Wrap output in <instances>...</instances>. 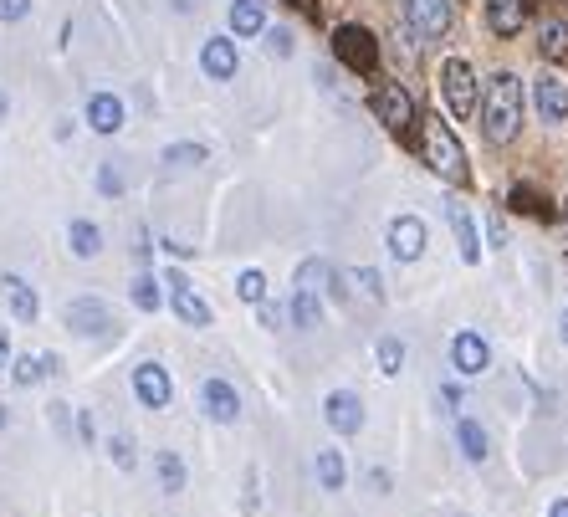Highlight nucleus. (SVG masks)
<instances>
[{
  "instance_id": "37",
  "label": "nucleus",
  "mask_w": 568,
  "mask_h": 517,
  "mask_svg": "<svg viewBox=\"0 0 568 517\" xmlns=\"http://www.w3.org/2000/svg\"><path fill=\"white\" fill-rule=\"evenodd\" d=\"M98 190H103V195H123V175H118L113 164H103V169H98Z\"/></svg>"
},
{
  "instance_id": "36",
  "label": "nucleus",
  "mask_w": 568,
  "mask_h": 517,
  "mask_svg": "<svg viewBox=\"0 0 568 517\" xmlns=\"http://www.w3.org/2000/svg\"><path fill=\"white\" fill-rule=\"evenodd\" d=\"M26 16H31V0H0V21L16 26V21H26Z\"/></svg>"
},
{
  "instance_id": "41",
  "label": "nucleus",
  "mask_w": 568,
  "mask_h": 517,
  "mask_svg": "<svg viewBox=\"0 0 568 517\" xmlns=\"http://www.w3.org/2000/svg\"><path fill=\"white\" fill-rule=\"evenodd\" d=\"M6 359H11V338H6V328H0V374H6Z\"/></svg>"
},
{
  "instance_id": "45",
  "label": "nucleus",
  "mask_w": 568,
  "mask_h": 517,
  "mask_svg": "<svg viewBox=\"0 0 568 517\" xmlns=\"http://www.w3.org/2000/svg\"><path fill=\"white\" fill-rule=\"evenodd\" d=\"M563 343H568V313H563Z\"/></svg>"
},
{
  "instance_id": "42",
  "label": "nucleus",
  "mask_w": 568,
  "mask_h": 517,
  "mask_svg": "<svg viewBox=\"0 0 568 517\" xmlns=\"http://www.w3.org/2000/svg\"><path fill=\"white\" fill-rule=\"evenodd\" d=\"M548 517H568V497H558V502L548 507Z\"/></svg>"
},
{
  "instance_id": "16",
  "label": "nucleus",
  "mask_w": 568,
  "mask_h": 517,
  "mask_svg": "<svg viewBox=\"0 0 568 517\" xmlns=\"http://www.w3.org/2000/svg\"><path fill=\"white\" fill-rule=\"evenodd\" d=\"M446 221H451V236H456V246H461V262L476 267V262H482V236H476L471 210L456 205V200H446Z\"/></svg>"
},
{
  "instance_id": "19",
  "label": "nucleus",
  "mask_w": 568,
  "mask_h": 517,
  "mask_svg": "<svg viewBox=\"0 0 568 517\" xmlns=\"http://www.w3.org/2000/svg\"><path fill=\"white\" fill-rule=\"evenodd\" d=\"M487 21L497 36H517L528 26V0H487Z\"/></svg>"
},
{
  "instance_id": "20",
  "label": "nucleus",
  "mask_w": 568,
  "mask_h": 517,
  "mask_svg": "<svg viewBox=\"0 0 568 517\" xmlns=\"http://www.w3.org/2000/svg\"><path fill=\"white\" fill-rule=\"evenodd\" d=\"M57 354H21L16 364H6L11 369V379L21 384V390H31V384H41V379H47V374H57Z\"/></svg>"
},
{
  "instance_id": "14",
  "label": "nucleus",
  "mask_w": 568,
  "mask_h": 517,
  "mask_svg": "<svg viewBox=\"0 0 568 517\" xmlns=\"http://www.w3.org/2000/svg\"><path fill=\"white\" fill-rule=\"evenodd\" d=\"M236 67H241V57H236V41H231V36H210L205 47H200V72H205V77L231 82Z\"/></svg>"
},
{
  "instance_id": "46",
  "label": "nucleus",
  "mask_w": 568,
  "mask_h": 517,
  "mask_svg": "<svg viewBox=\"0 0 568 517\" xmlns=\"http://www.w3.org/2000/svg\"><path fill=\"white\" fill-rule=\"evenodd\" d=\"M0 425H6V405H0Z\"/></svg>"
},
{
  "instance_id": "7",
  "label": "nucleus",
  "mask_w": 568,
  "mask_h": 517,
  "mask_svg": "<svg viewBox=\"0 0 568 517\" xmlns=\"http://www.w3.org/2000/svg\"><path fill=\"white\" fill-rule=\"evenodd\" d=\"M164 287H169V303H174V313H180L190 328H210L215 323V313H210V303L195 292V282L185 277V272H169L164 277Z\"/></svg>"
},
{
  "instance_id": "13",
  "label": "nucleus",
  "mask_w": 568,
  "mask_h": 517,
  "mask_svg": "<svg viewBox=\"0 0 568 517\" xmlns=\"http://www.w3.org/2000/svg\"><path fill=\"white\" fill-rule=\"evenodd\" d=\"M451 364H456L466 379L487 374V364H492V354H487V338H482V333H471V328H461V333L451 338Z\"/></svg>"
},
{
  "instance_id": "40",
  "label": "nucleus",
  "mask_w": 568,
  "mask_h": 517,
  "mask_svg": "<svg viewBox=\"0 0 568 517\" xmlns=\"http://www.w3.org/2000/svg\"><path fill=\"white\" fill-rule=\"evenodd\" d=\"M369 487H374V492H389V471L374 466V471H369Z\"/></svg>"
},
{
  "instance_id": "28",
  "label": "nucleus",
  "mask_w": 568,
  "mask_h": 517,
  "mask_svg": "<svg viewBox=\"0 0 568 517\" xmlns=\"http://www.w3.org/2000/svg\"><path fill=\"white\" fill-rule=\"evenodd\" d=\"M318 482H323V492H343V482H348L343 451H318Z\"/></svg>"
},
{
  "instance_id": "39",
  "label": "nucleus",
  "mask_w": 568,
  "mask_h": 517,
  "mask_svg": "<svg viewBox=\"0 0 568 517\" xmlns=\"http://www.w3.org/2000/svg\"><path fill=\"white\" fill-rule=\"evenodd\" d=\"M487 236H492V246H507V231H502V215H492V226H487Z\"/></svg>"
},
{
  "instance_id": "5",
  "label": "nucleus",
  "mask_w": 568,
  "mask_h": 517,
  "mask_svg": "<svg viewBox=\"0 0 568 517\" xmlns=\"http://www.w3.org/2000/svg\"><path fill=\"white\" fill-rule=\"evenodd\" d=\"M369 108H374V118L389 128L395 139H410V123H415V98L400 88V82H379L374 88V98H369Z\"/></svg>"
},
{
  "instance_id": "1",
  "label": "nucleus",
  "mask_w": 568,
  "mask_h": 517,
  "mask_svg": "<svg viewBox=\"0 0 568 517\" xmlns=\"http://www.w3.org/2000/svg\"><path fill=\"white\" fill-rule=\"evenodd\" d=\"M476 113H482V134L492 144H512L517 128H522V77L517 72H497L487 88H482Z\"/></svg>"
},
{
  "instance_id": "43",
  "label": "nucleus",
  "mask_w": 568,
  "mask_h": 517,
  "mask_svg": "<svg viewBox=\"0 0 568 517\" xmlns=\"http://www.w3.org/2000/svg\"><path fill=\"white\" fill-rule=\"evenodd\" d=\"M287 6H302L308 16H318V0H287Z\"/></svg>"
},
{
  "instance_id": "34",
  "label": "nucleus",
  "mask_w": 568,
  "mask_h": 517,
  "mask_svg": "<svg viewBox=\"0 0 568 517\" xmlns=\"http://www.w3.org/2000/svg\"><path fill=\"white\" fill-rule=\"evenodd\" d=\"M343 277H348V282H359L369 297H384V282H379V272H364V267H359V272H343Z\"/></svg>"
},
{
  "instance_id": "30",
  "label": "nucleus",
  "mask_w": 568,
  "mask_h": 517,
  "mask_svg": "<svg viewBox=\"0 0 568 517\" xmlns=\"http://www.w3.org/2000/svg\"><path fill=\"white\" fill-rule=\"evenodd\" d=\"M159 159H164L169 169H195V164H205L210 154H205V144H169Z\"/></svg>"
},
{
  "instance_id": "29",
  "label": "nucleus",
  "mask_w": 568,
  "mask_h": 517,
  "mask_svg": "<svg viewBox=\"0 0 568 517\" xmlns=\"http://www.w3.org/2000/svg\"><path fill=\"white\" fill-rule=\"evenodd\" d=\"M128 297H134V308H139V313H159V303H164V292H159V277L139 272V277H134V292H128Z\"/></svg>"
},
{
  "instance_id": "38",
  "label": "nucleus",
  "mask_w": 568,
  "mask_h": 517,
  "mask_svg": "<svg viewBox=\"0 0 568 517\" xmlns=\"http://www.w3.org/2000/svg\"><path fill=\"white\" fill-rule=\"evenodd\" d=\"M267 47H272L277 57H292V36H287V31H267Z\"/></svg>"
},
{
  "instance_id": "32",
  "label": "nucleus",
  "mask_w": 568,
  "mask_h": 517,
  "mask_svg": "<svg viewBox=\"0 0 568 517\" xmlns=\"http://www.w3.org/2000/svg\"><path fill=\"white\" fill-rule=\"evenodd\" d=\"M236 297H241V303H267V277H261L256 267H246L236 277Z\"/></svg>"
},
{
  "instance_id": "12",
  "label": "nucleus",
  "mask_w": 568,
  "mask_h": 517,
  "mask_svg": "<svg viewBox=\"0 0 568 517\" xmlns=\"http://www.w3.org/2000/svg\"><path fill=\"white\" fill-rule=\"evenodd\" d=\"M67 328L82 333V338H98V333L113 328V313H108V303H98V297H72L67 303Z\"/></svg>"
},
{
  "instance_id": "18",
  "label": "nucleus",
  "mask_w": 568,
  "mask_h": 517,
  "mask_svg": "<svg viewBox=\"0 0 568 517\" xmlns=\"http://www.w3.org/2000/svg\"><path fill=\"white\" fill-rule=\"evenodd\" d=\"M87 128H93V134H118L123 128V103L113 93H93L87 98Z\"/></svg>"
},
{
  "instance_id": "4",
  "label": "nucleus",
  "mask_w": 568,
  "mask_h": 517,
  "mask_svg": "<svg viewBox=\"0 0 568 517\" xmlns=\"http://www.w3.org/2000/svg\"><path fill=\"white\" fill-rule=\"evenodd\" d=\"M441 98H446L451 118H471L476 113V103H482V82H476L466 57H446V67H441Z\"/></svg>"
},
{
  "instance_id": "9",
  "label": "nucleus",
  "mask_w": 568,
  "mask_h": 517,
  "mask_svg": "<svg viewBox=\"0 0 568 517\" xmlns=\"http://www.w3.org/2000/svg\"><path fill=\"white\" fill-rule=\"evenodd\" d=\"M323 420L338 430V436H359V430H364V400L354 390H333L323 400Z\"/></svg>"
},
{
  "instance_id": "8",
  "label": "nucleus",
  "mask_w": 568,
  "mask_h": 517,
  "mask_svg": "<svg viewBox=\"0 0 568 517\" xmlns=\"http://www.w3.org/2000/svg\"><path fill=\"white\" fill-rule=\"evenodd\" d=\"M134 395H139V405L144 410H164L169 400H174V379H169V369L164 364H139L134 369Z\"/></svg>"
},
{
  "instance_id": "47",
  "label": "nucleus",
  "mask_w": 568,
  "mask_h": 517,
  "mask_svg": "<svg viewBox=\"0 0 568 517\" xmlns=\"http://www.w3.org/2000/svg\"><path fill=\"white\" fill-rule=\"evenodd\" d=\"M563 221H568V200H563Z\"/></svg>"
},
{
  "instance_id": "31",
  "label": "nucleus",
  "mask_w": 568,
  "mask_h": 517,
  "mask_svg": "<svg viewBox=\"0 0 568 517\" xmlns=\"http://www.w3.org/2000/svg\"><path fill=\"white\" fill-rule=\"evenodd\" d=\"M159 487L164 492H185V461L174 451H159Z\"/></svg>"
},
{
  "instance_id": "24",
  "label": "nucleus",
  "mask_w": 568,
  "mask_h": 517,
  "mask_svg": "<svg viewBox=\"0 0 568 517\" xmlns=\"http://www.w3.org/2000/svg\"><path fill=\"white\" fill-rule=\"evenodd\" d=\"M456 441H461V456H466L471 466H482V461H487V451H492V446H487V430L476 425L471 415H461V420H456Z\"/></svg>"
},
{
  "instance_id": "27",
  "label": "nucleus",
  "mask_w": 568,
  "mask_h": 517,
  "mask_svg": "<svg viewBox=\"0 0 568 517\" xmlns=\"http://www.w3.org/2000/svg\"><path fill=\"white\" fill-rule=\"evenodd\" d=\"M507 200H512V210H522V215H533V221H553V205H548V195H538L533 185H522V180H517Z\"/></svg>"
},
{
  "instance_id": "11",
  "label": "nucleus",
  "mask_w": 568,
  "mask_h": 517,
  "mask_svg": "<svg viewBox=\"0 0 568 517\" xmlns=\"http://www.w3.org/2000/svg\"><path fill=\"white\" fill-rule=\"evenodd\" d=\"M200 410H205L215 425H236V420H241V395L231 390L226 379H205V384H200Z\"/></svg>"
},
{
  "instance_id": "3",
  "label": "nucleus",
  "mask_w": 568,
  "mask_h": 517,
  "mask_svg": "<svg viewBox=\"0 0 568 517\" xmlns=\"http://www.w3.org/2000/svg\"><path fill=\"white\" fill-rule=\"evenodd\" d=\"M333 57L348 67V72H359V77H374L379 72V36L359 21H348L333 31Z\"/></svg>"
},
{
  "instance_id": "22",
  "label": "nucleus",
  "mask_w": 568,
  "mask_h": 517,
  "mask_svg": "<svg viewBox=\"0 0 568 517\" xmlns=\"http://www.w3.org/2000/svg\"><path fill=\"white\" fill-rule=\"evenodd\" d=\"M287 313H292V323H297L302 333H313V328L323 323V297H318L313 287H297L292 303H287Z\"/></svg>"
},
{
  "instance_id": "26",
  "label": "nucleus",
  "mask_w": 568,
  "mask_h": 517,
  "mask_svg": "<svg viewBox=\"0 0 568 517\" xmlns=\"http://www.w3.org/2000/svg\"><path fill=\"white\" fill-rule=\"evenodd\" d=\"M538 52L548 62H568V21H543L538 26Z\"/></svg>"
},
{
  "instance_id": "35",
  "label": "nucleus",
  "mask_w": 568,
  "mask_h": 517,
  "mask_svg": "<svg viewBox=\"0 0 568 517\" xmlns=\"http://www.w3.org/2000/svg\"><path fill=\"white\" fill-rule=\"evenodd\" d=\"M108 451H113V461H118L123 471H134V441H128V436H113Z\"/></svg>"
},
{
  "instance_id": "23",
  "label": "nucleus",
  "mask_w": 568,
  "mask_h": 517,
  "mask_svg": "<svg viewBox=\"0 0 568 517\" xmlns=\"http://www.w3.org/2000/svg\"><path fill=\"white\" fill-rule=\"evenodd\" d=\"M231 31L236 36H261L267 31V6H261V0H231Z\"/></svg>"
},
{
  "instance_id": "2",
  "label": "nucleus",
  "mask_w": 568,
  "mask_h": 517,
  "mask_svg": "<svg viewBox=\"0 0 568 517\" xmlns=\"http://www.w3.org/2000/svg\"><path fill=\"white\" fill-rule=\"evenodd\" d=\"M420 144H425V164H430L441 180H456V185H466V180H471L466 149H461V139L451 134V123H446V118L420 113Z\"/></svg>"
},
{
  "instance_id": "33",
  "label": "nucleus",
  "mask_w": 568,
  "mask_h": 517,
  "mask_svg": "<svg viewBox=\"0 0 568 517\" xmlns=\"http://www.w3.org/2000/svg\"><path fill=\"white\" fill-rule=\"evenodd\" d=\"M379 374H400L405 369V343L400 338H379Z\"/></svg>"
},
{
  "instance_id": "17",
  "label": "nucleus",
  "mask_w": 568,
  "mask_h": 517,
  "mask_svg": "<svg viewBox=\"0 0 568 517\" xmlns=\"http://www.w3.org/2000/svg\"><path fill=\"white\" fill-rule=\"evenodd\" d=\"M297 287H313V292H328L333 303H348L343 272H333L328 262H318V256H313V262H302V267H297Z\"/></svg>"
},
{
  "instance_id": "44",
  "label": "nucleus",
  "mask_w": 568,
  "mask_h": 517,
  "mask_svg": "<svg viewBox=\"0 0 568 517\" xmlns=\"http://www.w3.org/2000/svg\"><path fill=\"white\" fill-rule=\"evenodd\" d=\"M6 113H11V103H6V93H0V123H6Z\"/></svg>"
},
{
  "instance_id": "10",
  "label": "nucleus",
  "mask_w": 568,
  "mask_h": 517,
  "mask_svg": "<svg viewBox=\"0 0 568 517\" xmlns=\"http://www.w3.org/2000/svg\"><path fill=\"white\" fill-rule=\"evenodd\" d=\"M425 221L420 215H395L389 221V251H395V262H420V251H425Z\"/></svg>"
},
{
  "instance_id": "25",
  "label": "nucleus",
  "mask_w": 568,
  "mask_h": 517,
  "mask_svg": "<svg viewBox=\"0 0 568 517\" xmlns=\"http://www.w3.org/2000/svg\"><path fill=\"white\" fill-rule=\"evenodd\" d=\"M67 246H72V256L93 262V256L103 251V231H98L93 221H72V226H67Z\"/></svg>"
},
{
  "instance_id": "6",
  "label": "nucleus",
  "mask_w": 568,
  "mask_h": 517,
  "mask_svg": "<svg viewBox=\"0 0 568 517\" xmlns=\"http://www.w3.org/2000/svg\"><path fill=\"white\" fill-rule=\"evenodd\" d=\"M405 21L420 41H441L456 21V0H405Z\"/></svg>"
},
{
  "instance_id": "15",
  "label": "nucleus",
  "mask_w": 568,
  "mask_h": 517,
  "mask_svg": "<svg viewBox=\"0 0 568 517\" xmlns=\"http://www.w3.org/2000/svg\"><path fill=\"white\" fill-rule=\"evenodd\" d=\"M533 108H538L543 123H563V118H568V82L543 72V77L533 82Z\"/></svg>"
},
{
  "instance_id": "21",
  "label": "nucleus",
  "mask_w": 568,
  "mask_h": 517,
  "mask_svg": "<svg viewBox=\"0 0 568 517\" xmlns=\"http://www.w3.org/2000/svg\"><path fill=\"white\" fill-rule=\"evenodd\" d=\"M6 297H11V313H16V323H36V313H41V297H36V287L26 282V277H6Z\"/></svg>"
}]
</instances>
